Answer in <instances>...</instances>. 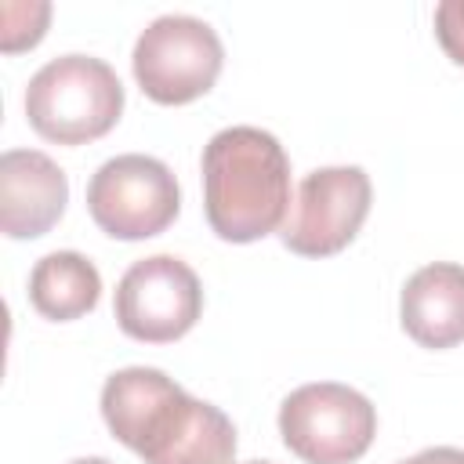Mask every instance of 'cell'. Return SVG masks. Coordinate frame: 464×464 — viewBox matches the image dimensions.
<instances>
[{"instance_id":"obj_7","label":"cell","mask_w":464,"mask_h":464,"mask_svg":"<svg viewBox=\"0 0 464 464\" xmlns=\"http://www.w3.org/2000/svg\"><path fill=\"white\" fill-rule=\"evenodd\" d=\"M373 185L362 167H319L301 178L286 221H283V246L301 257H330L344 250L366 214H370Z\"/></svg>"},{"instance_id":"obj_8","label":"cell","mask_w":464,"mask_h":464,"mask_svg":"<svg viewBox=\"0 0 464 464\" xmlns=\"http://www.w3.org/2000/svg\"><path fill=\"white\" fill-rule=\"evenodd\" d=\"M112 308L127 337L145 344H167L196 326L203 312V286L181 257L152 254L123 272Z\"/></svg>"},{"instance_id":"obj_12","label":"cell","mask_w":464,"mask_h":464,"mask_svg":"<svg viewBox=\"0 0 464 464\" xmlns=\"http://www.w3.org/2000/svg\"><path fill=\"white\" fill-rule=\"evenodd\" d=\"M435 36L442 51L464 65V0H442L435 7Z\"/></svg>"},{"instance_id":"obj_14","label":"cell","mask_w":464,"mask_h":464,"mask_svg":"<svg viewBox=\"0 0 464 464\" xmlns=\"http://www.w3.org/2000/svg\"><path fill=\"white\" fill-rule=\"evenodd\" d=\"M69 464H112V460H105V457H76Z\"/></svg>"},{"instance_id":"obj_1","label":"cell","mask_w":464,"mask_h":464,"mask_svg":"<svg viewBox=\"0 0 464 464\" xmlns=\"http://www.w3.org/2000/svg\"><path fill=\"white\" fill-rule=\"evenodd\" d=\"M109 431L145 464H232L236 428L214 402L192 399L156 366L116 370L102 388Z\"/></svg>"},{"instance_id":"obj_9","label":"cell","mask_w":464,"mask_h":464,"mask_svg":"<svg viewBox=\"0 0 464 464\" xmlns=\"http://www.w3.org/2000/svg\"><path fill=\"white\" fill-rule=\"evenodd\" d=\"M69 203L65 170L40 149L0 156V228L11 239H36L58 225Z\"/></svg>"},{"instance_id":"obj_3","label":"cell","mask_w":464,"mask_h":464,"mask_svg":"<svg viewBox=\"0 0 464 464\" xmlns=\"http://www.w3.org/2000/svg\"><path fill=\"white\" fill-rule=\"evenodd\" d=\"M123 83L116 69L91 54H62L40 65L25 87L33 130L58 145H87L116 127Z\"/></svg>"},{"instance_id":"obj_5","label":"cell","mask_w":464,"mask_h":464,"mask_svg":"<svg viewBox=\"0 0 464 464\" xmlns=\"http://www.w3.org/2000/svg\"><path fill=\"white\" fill-rule=\"evenodd\" d=\"M87 210L94 225L112 239H149L178 218L181 188L163 160L123 152L91 174Z\"/></svg>"},{"instance_id":"obj_6","label":"cell","mask_w":464,"mask_h":464,"mask_svg":"<svg viewBox=\"0 0 464 464\" xmlns=\"http://www.w3.org/2000/svg\"><path fill=\"white\" fill-rule=\"evenodd\" d=\"M221 62L225 47L218 33L192 14H160L141 29L130 54L138 87L160 105H185L207 94Z\"/></svg>"},{"instance_id":"obj_2","label":"cell","mask_w":464,"mask_h":464,"mask_svg":"<svg viewBox=\"0 0 464 464\" xmlns=\"http://www.w3.org/2000/svg\"><path fill=\"white\" fill-rule=\"evenodd\" d=\"M203 210L225 243L276 232L290 210V160L261 127H225L203 145Z\"/></svg>"},{"instance_id":"obj_13","label":"cell","mask_w":464,"mask_h":464,"mask_svg":"<svg viewBox=\"0 0 464 464\" xmlns=\"http://www.w3.org/2000/svg\"><path fill=\"white\" fill-rule=\"evenodd\" d=\"M399 464H464V450L457 446H431V450H420Z\"/></svg>"},{"instance_id":"obj_11","label":"cell","mask_w":464,"mask_h":464,"mask_svg":"<svg viewBox=\"0 0 464 464\" xmlns=\"http://www.w3.org/2000/svg\"><path fill=\"white\" fill-rule=\"evenodd\" d=\"M102 297L98 268L76 250H54L29 272V301L44 319L69 323L87 315Z\"/></svg>"},{"instance_id":"obj_4","label":"cell","mask_w":464,"mask_h":464,"mask_svg":"<svg viewBox=\"0 0 464 464\" xmlns=\"http://www.w3.org/2000/svg\"><path fill=\"white\" fill-rule=\"evenodd\" d=\"M279 435L304 464H352L377 435V410L348 384L312 381L283 399Z\"/></svg>"},{"instance_id":"obj_15","label":"cell","mask_w":464,"mask_h":464,"mask_svg":"<svg viewBox=\"0 0 464 464\" xmlns=\"http://www.w3.org/2000/svg\"><path fill=\"white\" fill-rule=\"evenodd\" d=\"M246 464H272V460H246Z\"/></svg>"},{"instance_id":"obj_10","label":"cell","mask_w":464,"mask_h":464,"mask_svg":"<svg viewBox=\"0 0 464 464\" xmlns=\"http://www.w3.org/2000/svg\"><path fill=\"white\" fill-rule=\"evenodd\" d=\"M402 330L420 348H453L464 341V265L431 261L417 268L399 297Z\"/></svg>"}]
</instances>
